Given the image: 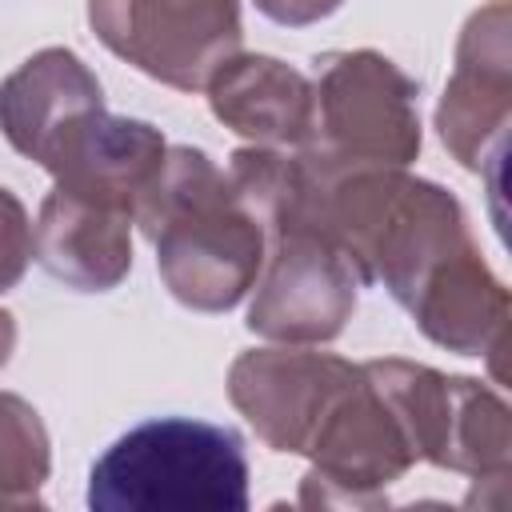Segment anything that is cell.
<instances>
[{"label":"cell","mask_w":512,"mask_h":512,"mask_svg":"<svg viewBox=\"0 0 512 512\" xmlns=\"http://www.w3.org/2000/svg\"><path fill=\"white\" fill-rule=\"evenodd\" d=\"M168 156V140L148 120L100 112L56 160L52 188L120 208L136 220L144 192L156 184Z\"/></svg>","instance_id":"obj_13"},{"label":"cell","mask_w":512,"mask_h":512,"mask_svg":"<svg viewBox=\"0 0 512 512\" xmlns=\"http://www.w3.org/2000/svg\"><path fill=\"white\" fill-rule=\"evenodd\" d=\"M512 120V8L488 0L476 8L456 40V68L444 84L436 128L444 148L468 172H496L508 148Z\"/></svg>","instance_id":"obj_7"},{"label":"cell","mask_w":512,"mask_h":512,"mask_svg":"<svg viewBox=\"0 0 512 512\" xmlns=\"http://www.w3.org/2000/svg\"><path fill=\"white\" fill-rule=\"evenodd\" d=\"M264 264L248 304V332L272 344H324L356 312L360 276L348 256L312 224L292 220L264 236Z\"/></svg>","instance_id":"obj_4"},{"label":"cell","mask_w":512,"mask_h":512,"mask_svg":"<svg viewBox=\"0 0 512 512\" xmlns=\"http://www.w3.org/2000/svg\"><path fill=\"white\" fill-rule=\"evenodd\" d=\"M92 512L248 508L244 440L208 420L160 416L124 432L88 472Z\"/></svg>","instance_id":"obj_2"},{"label":"cell","mask_w":512,"mask_h":512,"mask_svg":"<svg viewBox=\"0 0 512 512\" xmlns=\"http://www.w3.org/2000/svg\"><path fill=\"white\" fill-rule=\"evenodd\" d=\"M204 88L212 116L252 144L304 148L312 136V80L276 56L236 52Z\"/></svg>","instance_id":"obj_12"},{"label":"cell","mask_w":512,"mask_h":512,"mask_svg":"<svg viewBox=\"0 0 512 512\" xmlns=\"http://www.w3.org/2000/svg\"><path fill=\"white\" fill-rule=\"evenodd\" d=\"M12 348H16V316L0 308V368L12 360Z\"/></svg>","instance_id":"obj_17"},{"label":"cell","mask_w":512,"mask_h":512,"mask_svg":"<svg viewBox=\"0 0 512 512\" xmlns=\"http://www.w3.org/2000/svg\"><path fill=\"white\" fill-rule=\"evenodd\" d=\"M164 288L192 312L236 308L264 264V228L204 148L168 144L156 184L136 208Z\"/></svg>","instance_id":"obj_1"},{"label":"cell","mask_w":512,"mask_h":512,"mask_svg":"<svg viewBox=\"0 0 512 512\" xmlns=\"http://www.w3.org/2000/svg\"><path fill=\"white\" fill-rule=\"evenodd\" d=\"M360 364L304 344L252 348L228 368V396L272 452L308 448L328 404L356 380Z\"/></svg>","instance_id":"obj_8"},{"label":"cell","mask_w":512,"mask_h":512,"mask_svg":"<svg viewBox=\"0 0 512 512\" xmlns=\"http://www.w3.org/2000/svg\"><path fill=\"white\" fill-rule=\"evenodd\" d=\"M100 112L104 88L72 48H40L0 80V132L44 172Z\"/></svg>","instance_id":"obj_9"},{"label":"cell","mask_w":512,"mask_h":512,"mask_svg":"<svg viewBox=\"0 0 512 512\" xmlns=\"http://www.w3.org/2000/svg\"><path fill=\"white\" fill-rule=\"evenodd\" d=\"M48 468L52 452L40 412L16 392H0V508H40Z\"/></svg>","instance_id":"obj_14"},{"label":"cell","mask_w":512,"mask_h":512,"mask_svg":"<svg viewBox=\"0 0 512 512\" xmlns=\"http://www.w3.org/2000/svg\"><path fill=\"white\" fill-rule=\"evenodd\" d=\"M88 24L108 52L144 76L196 92L240 52V0H88Z\"/></svg>","instance_id":"obj_6"},{"label":"cell","mask_w":512,"mask_h":512,"mask_svg":"<svg viewBox=\"0 0 512 512\" xmlns=\"http://www.w3.org/2000/svg\"><path fill=\"white\" fill-rule=\"evenodd\" d=\"M132 224L120 208L52 188L32 228V256L76 292H108L132 268Z\"/></svg>","instance_id":"obj_11"},{"label":"cell","mask_w":512,"mask_h":512,"mask_svg":"<svg viewBox=\"0 0 512 512\" xmlns=\"http://www.w3.org/2000/svg\"><path fill=\"white\" fill-rule=\"evenodd\" d=\"M304 456L312 460L300 480L304 508H380L388 488L416 464L400 416L364 368L328 404Z\"/></svg>","instance_id":"obj_5"},{"label":"cell","mask_w":512,"mask_h":512,"mask_svg":"<svg viewBox=\"0 0 512 512\" xmlns=\"http://www.w3.org/2000/svg\"><path fill=\"white\" fill-rule=\"evenodd\" d=\"M400 308H408V316L432 344L460 356H488L492 376L504 380L512 300L504 280L484 264L472 240L448 252Z\"/></svg>","instance_id":"obj_10"},{"label":"cell","mask_w":512,"mask_h":512,"mask_svg":"<svg viewBox=\"0 0 512 512\" xmlns=\"http://www.w3.org/2000/svg\"><path fill=\"white\" fill-rule=\"evenodd\" d=\"M304 152L328 168H408L420 152V84L372 48L316 56Z\"/></svg>","instance_id":"obj_3"},{"label":"cell","mask_w":512,"mask_h":512,"mask_svg":"<svg viewBox=\"0 0 512 512\" xmlns=\"http://www.w3.org/2000/svg\"><path fill=\"white\" fill-rule=\"evenodd\" d=\"M32 260V220L16 192L0 184V292L16 288Z\"/></svg>","instance_id":"obj_15"},{"label":"cell","mask_w":512,"mask_h":512,"mask_svg":"<svg viewBox=\"0 0 512 512\" xmlns=\"http://www.w3.org/2000/svg\"><path fill=\"white\" fill-rule=\"evenodd\" d=\"M344 0H256V8L284 28H304L316 20H328Z\"/></svg>","instance_id":"obj_16"}]
</instances>
